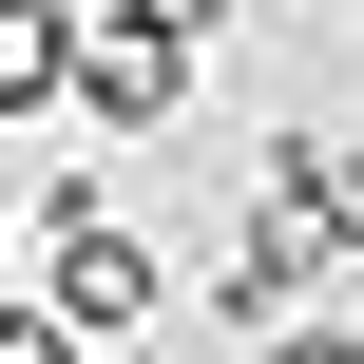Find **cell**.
<instances>
[{"label": "cell", "mask_w": 364, "mask_h": 364, "mask_svg": "<svg viewBox=\"0 0 364 364\" xmlns=\"http://www.w3.org/2000/svg\"><path fill=\"white\" fill-rule=\"evenodd\" d=\"M269 211H307V230L364 269V154L326 134V115H288V134H269Z\"/></svg>", "instance_id": "277c9868"}, {"label": "cell", "mask_w": 364, "mask_h": 364, "mask_svg": "<svg viewBox=\"0 0 364 364\" xmlns=\"http://www.w3.org/2000/svg\"><path fill=\"white\" fill-rule=\"evenodd\" d=\"M38 307H58L77 346H134V326L173 307V269H154L115 211H58V230H38Z\"/></svg>", "instance_id": "7a4b0ae2"}, {"label": "cell", "mask_w": 364, "mask_h": 364, "mask_svg": "<svg viewBox=\"0 0 364 364\" xmlns=\"http://www.w3.org/2000/svg\"><path fill=\"white\" fill-rule=\"evenodd\" d=\"M58 77H77V0H0V134L58 115Z\"/></svg>", "instance_id": "5b68a950"}, {"label": "cell", "mask_w": 364, "mask_h": 364, "mask_svg": "<svg viewBox=\"0 0 364 364\" xmlns=\"http://www.w3.org/2000/svg\"><path fill=\"white\" fill-rule=\"evenodd\" d=\"M250 364H364V307L326 288V307H288V326H250Z\"/></svg>", "instance_id": "8992f818"}, {"label": "cell", "mask_w": 364, "mask_h": 364, "mask_svg": "<svg viewBox=\"0 0 364 364\" xmlns=\"http://www.w3.org/2000/svg\"><path fill=\"white\" fill-rule=\"evenodd\" d=\"M58 115H77V134H173V115H192V38H173V19H134V0H115V19H77Z\"/></svg>", "instance_id": "6da1fadb"}, {"label": "cell", "mask_w": 364, "mask_h": 364, "mask_svg": "<svg viewBox=\"0 0 364 364\" xmlns=\"http://www.w3.org/2000/svg\"><path fill=\"white\" fill-rule=\"evenodd\" d=\"M0 364H96V346H77L58 307H19V288H0Z\"/></svg>", "instance_id": "52a82bcc"}, {"label": "cell", "mask_w": 364, "mask_h": 364, "mask_svg": "<svg viewBox=\"0 0 364 364\" xmlns=\"http://www.w3.org/2000/svg\"><path fill=\"white\" fill-rule=\"evenodd\" d=\"M134 19H173V38H192V58H211V38H230V19H250V0H134Z\"/></svg>", "instance_id": "ba28073f"}, {"label": "cell", "mask_w": 364, "mask_h": 364, "mask_svg": "<svg viewBox=\"0 0 364 364\" xmlns=\"http://www.w3.org/2000/svg\"><path fill=\"white\" fill-rule=\"evenodd\" d=\"M326 288H346V250H326L307 211H269V192H250V230H230L211 307H230V326H288V307H326Z\"/></svg>", "instance_id": "3957f363"}]
</instances>
